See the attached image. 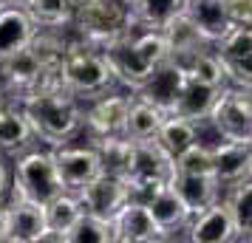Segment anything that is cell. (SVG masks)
<instances>
[{"label": "cell", "mask_w": 252, "mask_h": 243, "mask_svg": "<svg viewBox=\"0 0 252 243\" xmlns=\"http://www.w3.org/2000/svg\"><path fill=\"white\" fill-rule=\"evenodd\" d=\"M213 147V175L221 189H229L252 175V141L218 139Z\"/></svg>", "instance_id": "4fadbf2b"}, {"label": "cell", "mask_w": 252, "mask_h": 243, "mask_svg": "<svg viewBox=\"0 0 252 243\" xmlns=\"http://www.w3.org/2000/svg\"><path fill=\"white\" fill-rule=\"evenodd\" d=\"M224 201H227L229 212L238 226V241H252V175L238 181L235 187L224 189Z\"/></svg>", "instance_id": "83f0119b"}, {"label": "cell", "mask_w": 252, "mask_h": 243, "mask_svg": "<svg viewBox=\"0 0 252 243\" xmlns=\"http://www.w3.org/2000/svg\"><path fill=\"white\" fill-rule=\"evenodd\" d=\"M6 229H9V212H6V201H0V243H6Z\"/></svg>", "instance_id": "f35d334b"}, {"label": "cell", "mask_w": 252, "mask_h": 243, "mask_svg": "<svg viewBox=\"0 0 252 243\" xmlns=\"http://www.w3.org/2000/svg\"><path fill=\"white\" fill-rule=\"evenodd\" d=\"M23 110L32 122L37 141H46L48 147L68 144L85 128V108L82 99L68 85H54L43 91H29L23 96Z\"/></svg>", "instance_id": "6da1fadb"}, {"label": "cell", "mask_w": 252, "mask_h": 243, "mask_svg": "<svg viewBox=\"0 0 252 243\" xmlns=\"http://www.w3.org/2000/svg\"><path fill=\"white\" fill-rule=\"evenodd\" d=\"M133 105V91L130 93H119V91H108L102 96H96L88 102L85 108V128L82 133L91 139H102V136H119L127 128V113Z\"/></svg>", "instance_id": "8992f818"}, {"label": "cell", "mask_w": 252, "mask_h": 243, "mask_svg": "<svg viewBox=\"0 0 252 243\" xmlns=\"http://www.w3.org/2000/svg\"><path fill=\"white\" fill-rule=\"evenodd\" d=\"M161 34H164V43H167V57L173 62H179L182 68H187L193 62L195 54H201L204 48L213 46L184 12L173 14L170 20L161 26Z\"/></svg>", "instance_id": "9a60e30c"}, {"label": "cell", "mask_w": 252, "mask_h": 243, "mask_svg": "<svg viewBox=\"0 0 252 243\" xmlns=\"http://www.w3.org/2000/svg\"><path fill=\"white\" fill-rule=\"evenodd\" d=\"M182 12L198 26V31L213 46L232 28V20L227 14V0H184Z\"/></svg>", "instance_id": "ac0fdd59"}, {"label": "cell", "mask_w": 252, "mask_h": 243, "mask_svg": "<svg viewBox=\"0 0 252 243\" xmlns=\"http://www.w3.org/2000/svg\"><path fill=\"white\" fill-rule=\"evenodd\" d=\"M60 68H63L65 85L85 102H91V99L116 88V77L111 71V62L105 57L102 46H96L80 34L68 40V48H65V57H63Z\"/></svg>", "instance_id": "7a4b0ae2"}, {"label": "cell", "mask_w": 252, "mask_h": 243, "mask_svg": "<svg viewBox=\"0 0 252 243\" xmlns=\"http://www.w3.org/2000/svg\"><path fill=\"white\" fill-rule=\"evenodd\" d=\"M34 31L37 26L23 6L17 3L0 6V57H12L17 51H23Z\"/></svg>", "instance_id": "e0dca14e"}, {"label": "cell", "mask_w": 252, "mask_h": 243, "mask_svg": "<svg viewBox=\"0 0 252 243\" xmlns=\"http://www.w3.org/2000/svg\"><path fill=\"white\" fill-rule=\"evenodd\" d=\"M74 28L77 34L105 46L130 26V3L125 0H82L74 9Z\"/></svg>", "instance_id": "277c9868"}, {"label": "cell", "mask_w": 252, "mask_h": 243, "mask_svg": "<svg viewBox=\"0 0 252 243\" xmlns=\"http://www.w3.org/2000/svg\"><path fill=\"white\" fill-rule=\"evenodd\" d=\"M37 28H65L74 23V0H29L23 6Z\"/></svg>", "instance_id": "cb8c5ba5"}, {"label": "cell", "mask_w": 252, "mask_h": 243, "mask_svg": "<svg viewBox=\"0 0 252 243\" xmlns=\"http://www.w3.org/2000/svg\"><path fill=\"white\" fill-rule=\"evenodd\" d=\"M218 93H221V88H216V85H207V82H201V80L187 77L182 93H179V99H176L173 113H179V116H184V119L201 125V122L210 119V110H213V105H216Z\"/></svg>", "instance_id": "44dd1931"}, {"label": "cell", "mask_w": 252, "mask_h": 243, "mask_svg": "<svg viewBox=\"0 0 252 243\" xmlns=\"http://www.w3.org/2000/svg\"><path fill=\"white\" fill-rule=\"evenodd\" d=\"M82 212H85V207H82L80 195L74 189H63L57 198H51L46 204V226L63 235V241H65V232L82 218Z\"/></svg>", "instance_id": "603a6c76"}, {"label": "cell", "mask_w": 252, "mask_h": 243, "mask_svg": "<svg viewBox=\"0 0 252 243\" xmlns=\"http://www.w3.org/2000/svg\"><path fill=\"white\" fill-rule=\"evenodd\" d=\"M187 77H193V80H201L207 85H216V88H224L227 85V68H224V59L216 54V48L210 46L204 48L201 54H195L193 62L187 65Z\"/></svg>", "instance_id": "4dcf8cb0"}, {"label": "cell", "mask_w": 252, "mask_h": 243, "mask_svg": "<svg viewBox=\"0 0 252 243\" xmlns=\"http://www.w3.org/2000/svg\"><path fill=\"white\" fill-rule=\"evenodd\" d=\"M187 241L193 243H229L238 241V226L235 218L229 212L227 201L218 198L216 204H210L207 209L195 212L187 226Z\"/></svg>", "instance_id": "5bb4252c"}, {"label": "cell", "mask_w": 252, "mask_h": 243, "mask_svg": "<svg viewBox=\"0 0 252 243\" xmlns=\"http://www.w3.org/2000/svg\"><path fill=\"white\" fill-rule=\"evenodd\" d=\"M6 212H9V229L6 243H40L46 226V207L20 192H9L6 198Z\"/></svg>", "instance_id": "30bf717a"}, {"label": "cell", "mask_w": 252, "mask_h": 243, "mask_svg": "<svg viewBox=\"0 0 252 243\" xmlns=\"http://www.w3.org/2000/svg\"><path fill=\"white\" fill-rule=\"evenodd\" d=\"M65 243H114V220L82 212V218L65 232Z\"/></svg>", "instance_id": "f546056e"}, {"label": "cell", "mask_w": 252, "mask_h": 243, "mask_svg": "<svg viewBox=\"0 0 252 243\" xmlns=\"http://www.w3.org/2000/svg\"><path fill=\"white\" fill-rule=\"evenodd\" d=\"M26 48L34 54L43 68H54V65H63L65 48H68V37L63 34V28H37Z\"/></svg>", "instance_id": "4316f807"}, {"label": "cell", "mask_w": 252, "mask_h": 243, "mask_svg": "<svg viewBox=\"0 0 252 243\" xmlns=\"http://www.w3.org/2000/svg\"><path fill=\"white\" fill-rule=\"evenodd\" d=\"M9 102H23V91L17 88V82L12 77V68H9V59L0 57V105Z\"/></svg>", "instance_id": "e575fe53"}, {"label": "cell", "mask_w": 252, "mask_h": 243, "mask_svg": "<svg viewBox=\"0 0 252 243\" xmlns=\"http://www.w3.org/2000/svg\"><path fill=\"white\" fill-rule=\"evenodd\" d=\"M105 57L111 62V71L116 77V85H125L127 91H136L142 82L148 80V74L153 71V65L145 62V57L136 51L133 37H130V26L114 40H108L102 46Z\"/></svg>", "instance_id": "9c48e42d"}, {"label": "cell", "mask_w": 252, "mask_h": 243, "mask_svg": "<svg viewBox=\"0 0 252 243\" xmlns=\"http://www.w3.org/2000/svg\"><path fill=\"white\" fill-rule=\"evenodd\" d=\"M170 187L182 195V201L190 207V212H201L218 198H224V189L216 181V175H198V173H176Z\"/></svg>", "instance_id": "ffe728a7"}, {"label": "cell", "mask_w": 252, "mask_h": 243, "mask_svg": "<svg viewBox=\"0 0 252 243\" xmlns=\"http://www.w3.org/2000/svg\"><path fill=\"white\" fill-rule=\"evenodd\" d=\"M54 153V164H57L60 181L65 189H82V187L94 181L96 175L102 173V162H99V153L91 141L88 144H60L51 147Z\"/></svg>", "instance_id": "52a82bcc"}, {"label": "cell", "mask_w": 252, "mask_h": 243, "mask_svg": "<svg viewBox=\"0 0 252 243\" xmlns=\"http://www.w3.org/2000/svg\"><path fill=\"white\" fill-rule=\"evenodd\" d=\"M227 14L232 26H250L252 28V0H227Z\"/></svg>", "instance_id": "8d00e7d4"}, {"label": "cell", "mask_w": 252, "mask_h": 243, "mask_svg": "<svg viewBox=\"0 0 252 243\" xmlns=\"http://www.w3.org/2000/svg\"><path fill=\"white\" fill-rule=\"evenodd\" d=\"M14 184V164H9V156L0 153V201H6Z\"/></svg>", "instance_id": "74e56055"}, {"label": "cell", "mask_w": 252, "mask_h": 243, "mask_svg": "<svg viewBox=\"0 0 252 243\" xmlns=\"http://www.w3.org/2000/svg\"><path fill=\"white\" fill-rule=\"evenodd\" d=\"M176 173H198L213 175V147L207 141H193L184 153L176 156Z\"/></svg>", "instance_id": "d6a6232c"}, {"label": "cell", "mask_w": 252, "mask_h": 243, "mask_svg": "<svg viewBox=\"0 0 252 243\" xmlns=\"http://www.w3.org/2000/svg\"><path fill=\"white\" fill-rule=\"evenodd\" d=\"M184 0H133L130 3V23L161 28L173 14L182 12Z\"/></svg>", "instance_id": "f1b7e54d"}, {"label": "cell", "mask_w": 252, "mask_h": 243, "mask_svg": "<svg viewBox=\"0 0 252 243\" xmlns=\"http://www.w3.org/2000/svg\"><path fill=\"white\" fill-rule=\"evenodd\" d=\"M14 184L12 189L20 192V195L32 198L37 204L46 207L51 198H57L65 187L60 181L57 164H54V153L51 147L48 150H40V147H32V150L20 153L14 159Z\"/></svg>", "instance_id": "3957f363"}, {"label": "cell", "mask_w": 252, "mask_h": 243, "mask_svg": "<svg viewBox=\"0 0 252 243\" xmlns=\"http://www.w3.org/2000/svg\"><path fill=\"white\" fill-rule=\"evenodd\" d=\"M207 122L218 139L252 141V88L224 85Z\"/></svg>", "instance_id": "5b68a950"}, {"label": "cell", "mask_w": 252, "mask_h": 243, "mask_svg": "<svg viewBox=\"0 0 252 243\" xmlns=\"http://www.w3.org/2000/svg\"><path fill=\"white\" fill-rule=\"evenodd\" d=\"M6 59H9V68H12V77H14V82H17V88H20L23 96H26V91L37 82L43 65L37 62V57L29 48H23V51H17V54H12V57H6Z\"/></svg>", "instance_id": "836d02e7"}, {"label": "cell", "mask_w": 252, "mask_h": 243, "mask_svg": "<svg viewBox=\"0 0 252 243\" xmlns=\"http://www.w3.org/2000/svg\"><path fill=\"white\" fill-rule=\"evenodd\" d=\"M148 209L150 215L156 218V223H159L161 229L167 232V238H173L176 232H187V226H190V218H193V212H190V207L182 201V195L173 189L170 184L161 187L156 195L148 201Z\"/></svg>", "instance_id": "d6986e66"}, {"label": "cell", "mask_w": 252, "mask_h": 243, "mask_svg": "<svg viewBox=\"0 0 252 243\" xmlns=\"http://www.w3.org/2000/svg\"><path fill=\"white\" fill-rule=\"evenodd\" d=\"M6 3H9V0H0V6H6Z\"/></svg>", "instance_id": "60d3db41"}, {"label": "cell", "mask_w": 252, "mask_h": 243, "mask_svg": "<svg viewBox=\"0 0 252 243\" xmlns=\"http://www.w3.org/2000/svg\"><path fill=\"white\" fill-rule=\"evenodd\" d=\"M91 144L96 147V153H99L102 173L116 175V178H127V175H130V167H133V147H136V141L130 139L127 133L91 139Z\"/></svg>", "instance_id": "7402d4cb"}, {"label": "cell", "mask_w": 252, "mask_h": 243, "mask_svg": "<svg viewBox=\"0 0 252 243\" xmlns=\"http://www.w3.org/2000/svg\"><path fill=\"white\" fill-rule=\"evenodd\" d=\"M34 141H37V136L32 130V122L26 116L23 105H17V102L0 105V153L17 159L20 153L32 150Z\"/></svg>", "instance_id": "2e32d148"}, {"label": "cell", "mask_w": 252, "mask_h": 243, "mask_svg": "<svg viewBox=\"0 0 252 243\" xmlns=\"http://www.w3.org/2000/svg\"><path fill=\"white\" fill-rule=\"evenodd\" d=\"M184 82H187V71H184L179 62H173V59L167 57V59H161L159 65H153V71L148 74V80L133 91V96H139V99H145V102H150V105H156L164 113H173L176 99H179V93H182Z\"/></svg>", "instance_id": "ba28073f"}, {"label": "cell", "mask_w": 252, "mask_h": 243, "mask_svg": "<svg viewBox=\"0 0 252 243\" xmlns=\"http://www.w3.org/2000/svg\"><path fill=\"white\" fill-rule=\"evenodd\" d=\"M213 48L224 62H235V59L247 57V54H252V28L250 26H232Z\"/></svg>", "instance_id": "1f68e13d"}, {"label": "cell", "mask_w": 252, "mask_h": 243, "mask_svg": "<svg viewBox=\"0 0 252 243\" xmlns=\"http://www.w3.org/2000/svg\"><path fill=\"white\" fill-rule=\"evenodd\" d=\"M164 110H159L156 105L145 102L133 96V105H130V113H127V128L125 133L130 136L133 141H145V139H156L161 122H164Z\"/></svg>", "instance_id": "d4e9b609"}, {"label": "cell", "mask_w": 252, "mask_h": 243, "mask_svg": "<svg viewBox=\"0 0 252 243\" xmlns=\"http://www.w3.org/2000/svg\"><path fill=\"white\" fill-rule=\"evenodd\" d=\"M77 195H80L85 212L108 220H114L116 212L130 201L125 178H116V175H108V173H99L94 181H88L82 189H77Z\"/></svg>", "instance_id": "7c38bea8"}, {"label": "cell", "mask_w": 252, "mask_h": 243, "mask_svg": "<svg viewBox=\"0 0 252 243\" xmlns=\"http://www.w3.org/2000/svg\"><path fill=\"white\" fill-rule=\"evenodd\" d=\"M9 3H17V6H26V3H29V0H9Z\"/></svg>", "instance_id": "ab89813d"}, {"label": "cell", "mask_w": 252, "mask_h": 243, "mask_svg": "<svg viewBox=\"0 0 252 243\" xmlns=\"http://www.w3.org/2000/svg\"><path fill=\"white\" fill-rule=\"evenodd\" d=\"M170 241L156 218L150 215L148 204L127 201L125 207L114 215V243H159Z\"/></svg>", "instance_id": "8fae6325"}, {"label": "cell", "mask_w": 252, "mask_h": 243, "mask_svg": "<svg viewBox=\"0 0 252 243\" xmlns=\"http://www.w3.org/2000/svg\"><path fill=\"white\" fill-rule=\"evenodd\" d=\"M224 68H227V85L252 88V54L235 59V62H224Z\"/></svg>", "instance_id": "d590c367"}, {"label": "cell", "mask_w": 252, "mask_h": 243, "mask_svg": "<svg viewBox=\"0 0 252 243\" xmlns=\"http://www.w3.org/2000/svg\"><path fill=\"white\" fill-rule=\"evenodd\" d=\"M74 3H82V0H74Z\"/></svg>", "instance_id": "b9f144b4"}, {"label": "cell", "mask_w": 252, "mask_h": 243, "mask_svg": "<svg viewBox=\"0 0 252 243\" xmlns=\"http://www.w3.org/2000/svg\"><path fill=\"white\" fill-rule=\"evenodd\" d=\"M198 122H190V119H184L179 113H167L164 116V122H161L159 133H156V139L173 153V156H179L184 153L193 141H198Z\"/></svg>", "instance_id": "484cf974"}]
</instances>
